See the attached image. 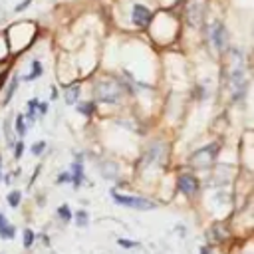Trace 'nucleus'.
<instances>
[{"mask_svg":"<svg viewBox=\"0 0 254 254\" xmlns=\"http://www.w3.org/2000/svg\"><path fill=\"white\" fill-rule=\"evenodd\" d=\"M30 4H32V0H24V2H20V4H18L14 10H16V12H22V10H26Z\"/></svg>","mask_w":254,"mask_h":254,"instance_id":"28","label":"nucleus"},{"mask_svg":"<svg viewBox=\"0 0 254 254\" xmlns=\"http://www.w3.org/2000/svg\"><path fill=\"white\" fill-rule=\"evenodd\" d=\"M200 254H210V252H208L206 248H200Z\"/></svg>","mask_w":254,"mask_h":254,"instance_id":"30","label":"nucleus"},{"mask_svg":"<svg viewBox=\"0 0 254 254\" xmlns=\"http://www.w3.org/2000/svg\"><path fill=\"white\" fill-rule=\"evenodd\" d=\"M77 111H81L83 115H91V111H93V103L89 101V103H79L77 105Z\"/></svg>","mask_w":254,"mask_h":254,"instance_id":"23","label":"nucleus"},{"mask_svg":"<svg viewBox=\"0 0 254 254\" xmlns=\"http://www.w3.org/2000/svg\"><path fill=\"white\" fill-rule=\"evenodd\" d=\"M10 123H12V119L8 117V119L4 121V133H6V139H8V145H10V147H14V137H12V125H10Z\"/></svg>","mask_w":254,"mask_h":254,"instance_id":"18","label":"nucleus"},{"mask_svg":"<svg viewBox=\"0 0 254 254\" xmlns=\"http://www.w3.org/2000/svg\"><path fill=\"white\" fill-rule=\"evenodd\" d=\"M232 58H234V67L230 71V85H232V95L234 99H242L246 93V75H244V60H242V52L232 50Z\"/></svg>","mask_w":254,"mask_h":254,"instance_id":"2","label":"nucleus"},{"mask_svg":"<svg viewBox=\"0 0 254 254\" xmlns=\"http://www.w3.org/2000/svg\"><path fill=\"white\" fill-rule=\"evenodd\" d=\"M111 196L117 204H123L127 208H135V210H153L157 208L153 200H147V198H141V196H129V194H119L117 190H111Z\"/></svg>","mask_w":254,"mask_h":254,"instance_id":"3","label":"nucleus"},{"mask_svg":"<svg viewBox=\"0 0 254 254\" xmlns=\"http://www.w3.org/2000/svg\"><path fill=\"white\" fill-rule=\"evenodd\" d=\"M101 175L105 179H115L117 177V165L111 163V161H103L101 163Z\"/></svg>","mask_w":254,"mask_h":254,"instance_id":"12","label":"nucleus"},{"mask_svg":"<svg viewBox=\"0 0 254 254\" xmlns=\"http://www.w3.org/2000/svg\"><path fill=\"white\" fill-rule=\"evenodd\" d=\"M34 238H36V234H34L30 228H26V230H24V248H30V246L34 244Z\"/></svg>","mask_w":254,"mask_h":254,"instance_id":"21","label":"nucleus"},{"mask_svg":"<svg viewBox=\"0 0 254 254\" xmlns=\"http://www.w3.org/2000/svg\"><path fill=\"white\" fill-rule=\"evenodd\" d=\"M16 131H18V135L22 137L24 133H26V123H24V115H18L16 117Z\"/></svg>","mask_w":254,"mask_h":254,"instance_id":"22","label":"nucleus"},{"mask_svg":"<svg viewBox=\"0 0 254 254\" xmlns=\"http://www.w3.org/2000/svg\"><path fill=\"white\" fill-rule=\"evenodd\" d=\"M210 38H212L216 50H224V46H226V28L220 22H214L212 30H210Z\"/></svg>","mask_w":254,"mask_h":254,"instance_id":"8","label":"nucleus"},{"mask_svg":"<svg viewBox=\"0 0 254 254\" xmlns=\"http://www.w3.org/2000/svg\"><path fill=\"white\" fill-rule=\"evenodd\" d=\"M58 183H71V175L69 173H62L58 177Z\"/></svg>","mask_w":254,"mask_h":254,"instance_id":"27","label":"nucleus"},{"mask_svg":"<svg viewBox=\"0 0 254 254\" xmlns=\"http://www.w3.org/2000/svg\"><path fill=\"white\" fill-rule=\"evenodd\" d=\"M93 95L101 103H119L125 95V85L115 77H103L95 81Z\"/></svg>","mask_w":254,"mask_h":254,"instance_id":"1","label":"nucleus"},{"mask_svg":"<svg viewBox=\"0 0 254 254\" xmlns=\"http://www.w3.org/2000/svg\"><path fill=\"white\" fill-rule=\"evenodd\" d=\"M18 83H20V77H14V79L10 81V85H8V89H6V95H4V101H2L4 105H6V103H8L10 99H12V95H14V91L18 89Z\"/></svg>","mask_w":254,"mask_h":254,"instance_id":"15","label":"nucleus"},{"mask_svg":"<svg viewBox=\"0 0 254 254\" xmlns=\"http://www.w3.org/2000/svg\"><path fill=\"white\" fill-rule=\"evenodd\" d=\"M202 14H204V10H202V4L200 2H190L189 4V10H187V18H189V24L190 26H198L200 24V20H202Z\"/></svg>","mask_w":254,"mask_h":254,"instance_id":"9","label":"nucleus"},{"mask_svg":"<svg viewBox=\"0 0 254 254\" xmlns=\"http://www.w3.org/2000/svg\"><path fill=\"white\" fill-rule=\"evenodd\" d=\"M20 198H22V192H20V190H12V192H8V196H6V200H8V204H10L12 208H16V206L20 204Z\"/></svg>","mask_w":254,"mask_h":254,"instance_id":"17","label":"nucleus"},{"mask_svg":"<svg viewBox=\"0 0 254 254\" xmlns=\"http://www.w3.org/2000/svg\"><path fill=\"white\" fill-rule=\"evenodd\" d=\"M58 214H60L65 222H69V220H71V210H69V206H67V204H62V206L58 208Z\"/></svg>","mask_w":254,"mask_h":254,"instance_id":"19","label":"nucleus"},{"mask_svg":"<svg viewBox=\"0 0 254 254\" xmlns=\"http://www.w3.org/2000/svg\"><path fill=\"white\" fill-rule=\"evenodd\" d=\"M75 224L77 226H87V220H89V216H87V212L85 210H77V214H75Z\"/></svg>","mask_w":254,"mask_h":254,"instance_id":"20","label":"nucleus"},{"mask_svg":"<svg viewBox=\"0 0 254 254\" xmlns=\"http://www.w3.org/2000/svg\"><path fill=\"white\" fill-rule=\"evenodd\" d=\"M14 145H16V147H14V157L20 159V157H22V151H24V143H22V141H16Z\"/></svg>","mask_w":254,"mask_h":254,"instance_id":"26","label":"nucleus"},{"mask_svg":"<svg viewBox=\"0 0 254 254\" xmlns=\"http://www.w3.org/2000/svg\"><path fill=\"white\" fill-rule=\"evenodd\" d=\"M64 97H65V103H69V105L77 103V99H79V85L67 87V89L64 91Z\"/></svg>","mask_w":254,"mask_h":254,"instance_id":"13","label":"nucleus"},{"mask_svg":"<svg viewBox=\"0 0 254 254\" xmlns=\"http://www.w3.org/2000/svg\"><path fill=\"white\" fill-rule=\"evenodd\" d=\"M177 185H179V190H183L185 194H194V192L198 190V183H196V179H194L192 175H189V173H183V175L179 177Z\"/></svg>","mask_w":254,"mask_h":254,"instance_id":"7","label":"nucleus"},{"mask_svg":"<svg viewBox=\"0 0 254 254\" xmlns=\"http://www.w3.org/2000/svg\"><path fill=\"white\" fill-rule=\"evenodd\" d=\"M42 75V64L38 62V60H34L32 62V71L28 73V75H24L22 79H26V81H34V79H38Z\"/></svg>","mask_w":254,"mask_h":254,"instance_id":"14","label":"nucleus"},{"mask_svg":"<svg viewBox=\"0 0 254 254\" xmlns=\"http://www.w3.org/2000/svg\"><path fill=\"white\" fill-rule=\"evenodd\" d=\"M38 103H40V101H38L36 97L28 101V113H26V119H28V121H34V119H36V113H38Z\"/></svg>","mask_w":254,"mask_h":254,"instance_id":"16","label":"nucleus"},{"mask_svg":"<svg viewBox=\"0 0 254 254\" xmlns=\"http://www.w3.org/2000/svg\"><path fill=\"white\" fill-rule=\"evenodd\" d=\"M44 149H46V141H38V143L32 147V153H34V155H40Z\"/></svg>","mask_w":254,"mask_h":254,"instance_id":"25","label":"nucleus"},{"mask_svg":"<svg viewBox=\"0 0 254 254\" xmlns=\"http://www.w3.org/2000/svg\"><path fill=\"white\" fill-rule=\"evenodd\" d=\"M165 145L163 143H155L153 147H149L147 149V153L143 155V161H141V165L139 167H147V165H151V163H157L159 159H163L165 157Z\"/></svg>","mask_w":254,"mask_h":254,"instance_id":"6","label":"nucleus"},{"mask_svg":"<svg viewBox=\"0 0 254 254\" xmlns=\"http://www.w3.org/2000/svg\"><path fill=\"white\" fill-rule=\"evenodd\" d=\"M46 111H48V103H38V113L44 115Z\"/></svg>","mask_w":254,"mask_h":254,"instance_id":"29","label":"nucleus"},{"mask_svg":"<svg viewBox=\"0 0 254 254\" xmlns=\"http://www.w3.org/2000/svg\"><path fill=\"white\" fill-rule=\"evenodd\" d=\"M151 18H153V14H151V10L145 4H135L133 6V10H131V22L135 26L145 28V26L151 24Z\"/></svg>","mask_w":254,"mask_h":254,"instance_id":"5","label":"nucleus"},{"mask_svg":"<svg viewBox=\"0 0 254 254\" xmlns=\"http://www.w3.org/2000/svg\"><path fill=\"white\" fill-rule=\"evenodd\" d=\"M0 171H2V157H0ZM0 179H2V173H0Z\"/></svg>","mask_w":254,"mask_h":254,"instance_id":"31","label":"nucleus"},{"mask_svg":"<svg viewBox=\"0 0 254 254\" xmlns=\"http://www.w3.org/2000/svg\"><path fill=\"white\" fill-rule=\"evenodd\" d=\"M14 234H16V228L8 222V218L0 212V238H4V240H10V238H14Z\"/></svg>","mask_w":254,"mask_h":254,"instance_id":"10","label":"nucleus"},{"mask_svg":"<svg viewBox=\"0 0 254 254\" xmlns=\"http://www.w3.org/2000/svg\"><path fill=\"white\" fill-rule=\"evenodd\" d=\"M71 169H73V175H71V183H73V187L77 189V187L83 183V165H81V157H79V161H75V163L71 165Z\"/></svg>","mask_w":254,"mask_h":254,"instance_id":"11","label":"nucleus"},{"mask_svg":"<svg viewBox=\"0 0 254 254\" xmlns=\"http://www.w3.org/2000/svg\"><path fill=\"white\" fill-rule=\"evenodd\" d=\"M117 244H119V246H123V248H135V246H139V242L125 240V238H119V240H117Z\"/></svg>","mask_w":254,"mask_h":254,"instance_id":"24","label":"nucleus"},{"mask_svg":"<svg viewBox=\"0 0 254 254\" xmlns=\"http://www.w3.org/2000/svg\"><path fill=\"white\" fill-rule=\"evenodd\" d=\"M216 153H218V145H216V143H210V145H206V147L194 151L189 161H190V165H194V167H204V165H208V163L214 161Z\"/></svg>","mask_w":254,"mask_h":254,"instance_id":"4","label":"nucleus"}]
</instances>
